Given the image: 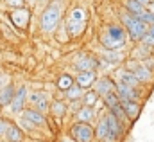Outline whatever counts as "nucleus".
<instances>
[{
    "label": "nucleus",
    "mask_w": 154,
    "mask_h": 142,
    "mask_svg": "<svg viewBox=\"0 0 154 142\" xmlns=\"http://www.w3.org/2000/svg\"><path fill=\"white\" fill-rule=\"evenodd\" d=\"M125 40H127V33L120 24H108L99 36L102 49H109V50H122Z\"/></svg>",
    "instance_id": "nucleus-1"
},
{
    "label": "nucleus",
    "mask_w": 154,
    "mask_h": 142,
    "mask_svg": "<svg viewBox=\"0 0 154 142\" xmlns=\"http://www.w3.org/2000/svg\"><path fill=\"white\" fill-rule=\"evenodd\" d=\"M120 22H122V27L125 29V33L129 34V38H131L133 41H140V40L145 36L147 29H149V25H145L138 16L127 13L125 9L120 11Z\"/></svg>",
    "instance_id": "nucleus-2"
},
{
    "label": "nucleus",
    "mask_w": 154,
    "mask_h": 142,
    "mask_svg": "<svg viewBox=\"0 0 154 142\" xmlns=\"http://www.w3.org/2000/svg\"><path fill=\"white\" fill-rule=\"evenodd\" d=\"M59 22H61L59 2H52L48 7H45V11L39 16V31L41 33H52V31H56Z\"/></svg>",
    "instance_id": "nucleus-3"
},
{
    "label": "nucleus",
    "mask_w": 154,
    "mask_h": 142,
    "mask_svg": "<svg viewBox=\"0 0 154 142\" xmlns=\"http://www.w3.org/2000/svg\"><path fill=\"white\" fill-rule=\"evenodd\" d=\"M86 20H88L86 18V11L82 7H74L70 11L68 18H66V31H68V34L72 38L81 36L84 27H86Z\"/></svg>",
    "instance_id": "nucleus-4"
},
{
    "label": "nucleus",
    "mask_w": 154,
    "mask_h": 142,
    "mask_svg": "<svg viewBox=\"0 0 154 142\" xmlns=\"http://www.w3.org/2000/svg\"><path fill=\"white\" fill-rule=\"evenodd\" d=\"M104 117H106V124H108V139H106V142H116L124 133V124L111 111H108Z\"/></svg>",
    "instance_id": "nucleus-5"
},
{
    "label": "nucleus",
    "mask_w": 154,
    "mask_h": 142,
    "mask_svg": "<svg viewBox=\"0 0 154 142\" xmlns=\"http://www.w3.org/2000/svg\"><path fill=\"white\" fill-rule=\"evenodd\" d=\"M70 135L74 142H91L93 139V128L91 124H84V122H75L70 128Z\"/></svg>",
    "instance_id": "nucleus-6"
},
{
    "label": "nucleus",
    "mask_w": 154,
    "mask_h": 142,
    "mask_svg": "<svg viewBox=\"0 0 154 142\" xmlns=\"http://www.w3.org/2000/svg\"><path fill=\"white\" fill-rule=\"evenodd\" d=\"M125 70L133 72L134 74V77L140 81V83H149L151 79H152V72L149 70L143 63H140V61H133V60H129V61H125Z\"/></svg>",
    "instance_id": "nucleus-7"
},
{
    "label": "nucleus",
    "mask_w": 154,
    "mask_h": 142,
    "mask_svg": "<svg viewBox=\"0 0 154 142\" xmlns=\"http://www.w3.org/2000/svg\"><path fill=\"white\" fill-rule=\"evenodd\" d=\"M9 20L13 22V25L20 31H25L31 24V11L25 9V7H20V9H13L11 15H9Z\"/></svg>",
    "instance_id": "nucleus-8"
},
{
    "label": "nucleus",
    "mask_w": 154,
    "mask_h": 142,
    "mask_svg": "<svg viewBox=\"0 0 154 142\" xmlns=\"http://www.w3.org/2000/svg\"><path fill=\"white\" fill-rule=\"evenodd\" d=\"M25 103H27V88L25 86H20V88L14 90L13 99L9 103V108H11L13 113H20L25 108Z\"/></svg>",
    "instance_id": "nucleus-9"
},
{
    "label": "nucleus",
    "mask_w": 154,
    "mask_h": 142,
    "mask_svg": "<svg viewBox=\"0 0 154 142\" xmlns=\"http://www.w3.org/2000/svg\"><path fill=\"white\" fill-rule=\"evenodd\" d=\"M115 94L118 95L120 101H138L140 99V92L134 86H127L122 83H115Z\"/></svg>",
    "instance_id": "nucleus-10"
},
{
    "label": "nucleus",
    "mask_w": 154,
    "mask_h": 142,
    "mask_svg": "<svg viewBox=\"0 0 154 142\" xmlns=\"http://www.w3.org/2000/svg\"><path fill=\"white\" fill-rule=\"evenodd\" d=\"M22 119L23 121H27L32 128L34 126H45V122H47V119H45V115L38 111V110H34V108H23L22 110Z\"/></svg>",
    "instance_id": "nucleus-11"
},
{
    "label": "nucleus",
    "mask_w": 154,
    "mask_h": 142,
    "mask_svg": "<svg viewBox=\"0 0 154 142\" xmlns=\"http://www.w3.org/2000/svg\"><path fill=\"white\" fill-rule=\"evenodd\" d=\"M29 99H31V105H32L34 110H38V111H41V113L48 111L50 103H48V95H47L45 92H32Z\"/></svg>",
    "instance_id": "nucleus-12"
},
{
    "label": "nucleus",
    "mask_w": 154,
    "mask_h": 142,
    "mask_svg": "<svg viewBox=\"0 0 154 142\" xmlns=\"http://www.w3.org/2000/svg\"><path fill=\"white\" fill-rule=\"evenodd\" d=\"M91 86H93V90H95L99 95H106L108 92L115 90V81H113L111 77H108V76H102V77H97Z\"/></svg>",
    "instance_id": "nucleus-13"
},
{
    "label": "nucleus",
    "mask_w": 154,
    "mask_h": 142,
    "mask_svg": "<svg viewBox=\"0 0 154 142\" xmlns=\"http://www.w3.org/2000/svg\"><path fill=\"white\" fill-rule=\"evenodd\" d=\"M100 67V61L93 56H81L75 60V69L79 72L82 70H97Z\"/></svg>",
    "instance_id": "nucleus-14"
},
{
    "label": "nucleus",
    "mask_w": 154,
    "mask_h": 142,
    "mask_svg": "<svg viewBox=\"0 0 154 142\" xmlns=\"http://www.w3.org/2000/svg\"><path fill=\"white\" fill-rule=\"evenodd\" d=\"M95 79H97V70H82L77 74L74 83L79 85L81 88H88V86H91L95 83Z\"/></svg>",
    "instance_id": "nucleus-15"
},
{
    "label": "nucleus",
    "mask_w": 154,
    "mask_h": 142,
    "mask_svg": "<svg viewBox=\"0 0 154 142\" xmlns=\"http://www.w3.org/2000/svg\"><path fill=\"white\" fill-rule=\"evenodd\" d=\"M93 119H95V110H93V106H81L75 111V121L77 122L91 124Z\"/></svg>",
    "instance_id": "nucleus-16"
},
{
    "label": "nucleus",
    "mask_w": 154,
    "mask_h": 142,
    "mask_svg": "<svg viewBox=\"0 0 154 142\" xmlns=\"http://www.w3.org/2000/svg\"><path fill=\"white\" fill-rule=\"evenodd\" d=\"M120 106L125 111L129 121H134L140 115V103L138 101H120Z\"/></svg>",
    "instance_id": "nucleus-17"
},
{
    "label": "nucleus",
    "mask_w": 154,
    "mask_h": 142,
    "mask_svg": "<svg viewBox=\"0 0 154 142\" xmlns=\"http://www.w3.org/2000/svg\"><path fill=\"white\" fill-rule=\"evenodd\" d=\"M116 81L118 83H122V85H127V86H138L140 85V81L134 77V74L129 70H125V69H122V70L116 72Z\"/></svg>",
    "instance_id": "nucleus-18"
},
{
    "label": "nucleus",
    "mask_w": 154,
    "mask_h": 142,
    "mask_svg": "<svg viewBox=\"0 0 154 142\" xmlns=\"http://www.w3.org/2000/svg\"><path fill=\"white\" fill-rule=\"evenodd\" d=\"M93 137L97 139V140L104 142L108 139V124H106V117H100L99 119V122H97V126L93 128Z\"/></svg>",
    "instance_id": "nucleus-19"
},
{
    "label": "nucleus",
    "mask_w": 154,
    "mask_h": 142,
    "mask_svg": "<svg viewBox=\"0 0 154 142\" xmlns=\"http://www.w3.org/2000/svg\"><path fill=\"white\" fill-rule=\"evenodd\" d=\"M5 137H7V140L9 142H22L23 140V131H22L16 124H7Z\"/></svg>",
    "instance_id": "nucleus-20"
},
{
    "label": "nucleus",
    "mask_w": 154,
    "mask_h": 142,
    "mask_svg": "<svg viewBox=\"0 0 154 142\" xmlns=\"http://www.w3.org/2000/svg\"><path fill=\"white\" fill-rule=\"evenodd\" d=\"M13 94H14V86L13 85H4L2 88H0V106H9V103H11V99H13Z\"/></svg>",
    "instance_id": "nucleus-21"
},
{
    "label": "nucleus",
    "mask_w": 154,
    "mask_h": 142,
    "mask_svg": "<svg viewBox=\"0 0 154 142\" xmlns=\"http://www.w3.org/2000/svg\"><path fill=\"white\" fill-rule=\"evenodd\" d=\"M102 60L106 61V65H116V63H120V61L124 60V56H122L120 50H109V49H104V52H102Z\"/></svg>",
    "instance_id": "nucleus-22"
},
{
    "label": "nucleus",
    "mask_w": 154,
    "mask_h": 142,
    "mask_svg": "<svg viewBox=\"0 0 154 142\" xmlns=\"http://www.w3.org/2000/svg\"><path fill=\"white\" fill-rule=\"evenodd\" d=\"M124 9H125L127 13L134 15V16H140L147 7H143V5H142V4H138L136 0H124Z\"/></svg>",
    "instance_id": "nucleus-23"
},
{
    "label": "nucleus",
    "mask_w": 154,
    "mask_h": 142,
    "mask_svg": "<svg viewBox=\"0 0 154 142\" xmlns=\"http://www.w3.org/2000/svg\"><path fill=\"white\" fill-rule=\"evenodd\" d=\"M81 101H82V106H95L97 101H99V94L95 90H88V92L82 94Z\"/></svg>",
    "instance_id": "nucleus-24"
},
{
    "label": "nucleus",
    "mask_w": 154,
    "mask_h": 142,
    "mask_svg": "<svg viewBox=\"0 0 154 142\" xmlns=\"http://www.w3.org/2000/svg\"><path fill=\"white\" fill-rule=\"evenodd\" d=\"M65 94H66V97L70 99V101H79L81 97H82V94H84V88H81L79 85H72L68 90H65Z\"/></svg>",
    "instance_id": "nucleus-25"
},
{
    "label": "nucleus",
    "mask_w": 154,
    "mask_h": 142,
    "mask_svg": "<svg viewBox=\"0 0 154 142\" xmlns=\"http://www.w3.org/2000/svg\"><path fill=\"white\" fill-rule=\"evenodd\" d=\"M72 85H74V77H72V76H68V74H63V76L57 79V88H59V90H63V92H65V90H68Z\"/></svg>",
    "instance_id": "nucleus-26"
},
{
    "label": "nucleus",
    "mask_w": 154,
    "mask_h": 142,
    "mask_svg": "<svg viewBox=\"0 0 154 142\" xmlns=\"http://www.w3.org/2000/svg\"><path fill=\"white\" fill-rule=\"evenodd\" d=\"M104 97V103H106V106L108 108H113L116 106L118 103H120V99H118V95L115 94V90H111V92H108L106 95H102Z\"/></svg>",
    "instance_id": "nucleus-27"
},
{
    "label": "nucleus",
    "mask_w": 154,
    "mask_h": 142,
    "mask_svg": "<svg viewBox=\"0 0 154 142\" xmlns=\"http://www.w3.org/2000/svg\"><path fill=\"white\" fill-rule=\"evenodd\" d=\"M48 110H52V113L56 115V117H63L65 115V111H66V106H65V103H61V101H56V103H52Z\"/></svg>",
    "instance_id": "nucleus-28"
},
{
    "label": "nucleus",
    "mask_w": 154,
    "mask_h": 142,
    "mask_svg": "<svg viewBox=\"0 0 154 142\" xmlns=\"http://www.w3.org/2000/svg\"><path fill=\"white\" fill-rule=\"evenodd\" d=\"M109 111H111V113L115 115V117H116V119H118V121H120V122H122V124L129 121V119H127V115H125V111H124V110H122V106H120V103H118L116 106L109 108Z\"/></svg>",
    "instance_id": "nucleus-29"
},
{
    "label": "nucleus",
    "mask_w": 154,
    "mask_h": 142,
    "mask_svg": "<svg viewBox=\"0 0 154 142\" xmlns=\"http://www.w3.org/2000/svg\"><path fill=\"white\" fill-rule=\"evenodd\" d=\"M140 41L143 43V47H151V45H154V25H149L145 36H143Z\"/></svg>",
    "instance_id": "nucleus-30"
},
{
    "label": "nucleus",
    "mask_w": 154,
    "mask_h": 142,
    "mask_svg": "<svg viewBox=\"0 0 154 142\" xmlns=\"http://www.w3.org/2000/svg\"><path fill=\"white\" fill-rule=\"evenodd\" d=\"M138 18H140L145 25H154V13H151L149 9H145V11H143Z\"/></svg>",
    "instance_id": "nucleus-31"
},
{
    "label": "nucleus",
    "mask_w": 154,
    "mask_h": 142,
    "mask_svg": "<svg viewBox=\"0 0 154 142\" xmlns=\"http://www.w3.org/2000/svg\"><path fill=\"white\" fill-rule=\"evenodd\" d=\"M5 5L11 9H20V7H25V0H5Z\"/></svg>",
    "instance_id": "nucleus-32"
},
{
    "label": "nucleus",
    "mask_w": 154,
    "mask_h": 142,
    "mask_svg": "<svg viewBox=\"0 0 154 142\" xmlns=\"http://www.w3.org/2000/svg\"><path fill=\"white\" fill-rule=\"evenodd\" d=\"M7 124H9V122H7L5 119H0V137H4V135H5V130H7Z\"/></svg>",
    "instance_id": "nucleus-33"
},
{
    "label": "nucleus",
    "mask_w": 154,
    "mask_h": 142,
    "mask_svg": "<svg viewBox=\"0 0 154 142\" xmlns=\"http://www.w3.org/2000/svg\"><path fill=\"white\" fill-rule=\"evenodd\" d=\"M136 2H138V4H142L143 7H147V5L151 4V0H136Z\"/></svg>",
    "instance_id": "nucleus-34"
},
{
    "label": "nucleus",
    "mask_w": 154,
    "mask_h": 142,
    "mask_svg": "<svg viewBox=\"0 0 154 142\" xmlns=\"http://www.w3.org/2000/svg\"><path fill=\"white\" fill-rule=\"evenodd\" d=\"M147 9H149V11H151V13H154V0H151V4H149V5H147Z\"/></svg>",
    "instance_id": "nucleus-35"
},
{
    "label": "nucleus",
    "mask_w": 154,
    "mask_h": 142,
    "mask_svg": "<svg viewBox=\"0 0 154 142\" xmlns=\"http://www.w3.org/2000/svg\"><path fill=\"white\" fill-rule=\"evenodd\" d=\"M63 142H74V140H70V139H63Z\"/></svg>",
    "instance_id": "nucleus-36"
}]
</instances>
